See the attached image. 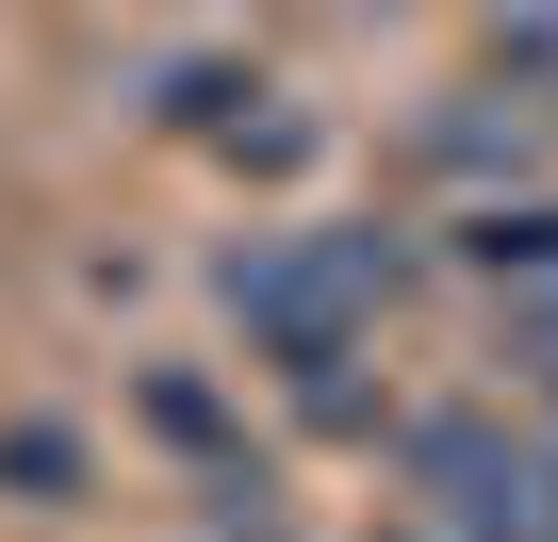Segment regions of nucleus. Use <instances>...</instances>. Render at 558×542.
I'll use <instances>...</instances> for the list:
<instances>
[{
    "label": "nucleus",
    "instance_id": "obj_1",
    "mask_svg": "<svg viewBox=\"0 0 558 542\" xmlns=\"http://www.w3.org/2000/svg\"><path fill=\"white\" fill-rule=\"evenodd\" d=\"M411 280H427V246H411L395 214H296V230L214 246V313L246 329V362H296V346H329V329H378Z\"/></svg>",
    "mask_w": 558,
    "mask_h": 542
},
{
    "label": "nucleus",
    "instance_id": "obj_2",
    "mask_svg": "<svg viewBox=\"0 0 558 542\" xmlns=\"http://www.w3.org/2000/svg\"><path fill=\"white\" fill-rule=\"evenodd\" d=\"M395 477H411V509H444V526H476V542H558V444L509 427L493 395L395 411Z\"/></svg>",
    "mask_w": 558,
    "mask_h": 542
},
{
    "label": "nucleus",
    "instance_id": "obj_3",
    "mask_svg": "<svg viewBox=\"0 0 558 542\" xmlns=\"http://www.w3.org/2000/svg\"><path fill=\"white\" fill-rule=\"evenodd\" d=\"M263 395L296 411L313 444H395V378H378V329H329L296 362H263Z\"/></svg>",
    "mask_w": 558,
    "mask_h": 542
},
{
    "label": "nucleus",
    "instance_id": "obj_4",
    "mask_svg": "<svg viewBox=\"0 0 558 542\" xmlns=\"http://www.w3.org/2000/svg\"><path fill=\"white\" fill-rule=\"evenodd\" d=\"M525 165H542V99H427V116H411V181L509 197Z\"/></svg>",
    "mask_w": 558,
    "mask_h": 542
},
{
    "label": "nucleus",
    "instance_id": "obj_5",
    "mask_svg": "<svg viewBox=\"0 0 558 542\" xmlns=\"http://www.w3.org/2000/svg\"><path fill=\"white\" fill-rule=\"evenodd\" d=\"M444 263H460V280H493V297H558V197H542V181L460 197V214H444Z\"/></svg>",
    "mask_w": 558,
    "mask_h": 542
},
{
    "label": "nucleus",
    "instance_id": "obj_6",
    "mask_svg": "<svg viewBox=\"0 0 558 542\" xmlns=\"http://www.w3.org/2000/svg\"><path fill=\"white\" fill-rule=\"evenodd\" d=\"M132 427H148L181 477H230V460H246V395H230L214 362H148V378H132Z\"/></svg>",
    "mask_w": 558,
    "mask_h": 542
},
{
    "label": "nucleus",
    "instance_id": "obj_7",
    "mask_svg": "<svg viewBox=\"0 0 558 542\" xmlns=\"http://www.w3.org/2000/svg\"><path fill=\"white\" fill-rule=\"evenodd\" d=\"M83 493H99V444L66 411H0V509H17V526H66Z\"/></svg>",
    "mask_w": 558,
    "mask_h": 542
},
{
    "label": "nucleus",
    "instance_id": "obj_8",
    "mask_svg": "<svg viewBox=\"0 0 558 542\" xmlns=\"http://www.w3.org/2000/svg\"><path fill=\"white\" fill-rule=\"evenodd\" d=\"M246 99H279L263 67H230V50H181L165 83H148V132H181V148H230L246 132Z\"/></svg>",
    "mask_w": 558,
    "mask_h": 542
},
{
    "label": "nucleus",
    "instance_id": "obj_9",
    "mask_svg": "<svg viewBox=\"0 0 558 542\" xmlns=\"http://www.w3.org/2000/svg\"><path fill=\"white\" fill-rule=\"evenodd\" d=\"M395 542H476V526H444V509H411V526H395Z\"/></svg>",
    "mask_w": 558,
    "mask_h": 542
}]
</instances>
